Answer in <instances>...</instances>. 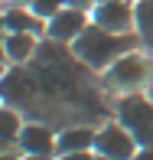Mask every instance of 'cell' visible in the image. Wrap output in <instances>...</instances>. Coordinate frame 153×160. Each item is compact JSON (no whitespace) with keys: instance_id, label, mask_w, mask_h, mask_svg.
<instances>
[{"instance_id":"obj_1","label":"cell","mask_w":153,"mask_h":160,"mask_svg":"<svg viewBox=\"0 0 153 160\" xmlns=\"http://www.w3.org/2000/svg\"><path fill=\"white\" fill-rule=\"evenodd\" d=\"M140 49V36L137 33H111L101 26H88L75 42H72V56L91 72H108L121 56Z\"/></svg>"},{"instance_id":"obj_2","label":"cell","mask_w":153,"mask_h":160,"mask_svg":"<svg viewBox=\"0 0 153 160\" xmlns=\"http://www.w3.org/2000/svg\"><path fill=\"white\" fill-rule=\"evenodd\" d=\"M150 75H153L150 56H143L140 49H134V52L121 56V59L104 72V85H108V88H114V92L130 95V92H140L143 85L150 82Z\"/></svg>"},{"instance_id":"obj_3","label":"cell","mask_w":153,"mask_h":160,"mask_svg":"<svg viewBox=\"0 0 153 160\" xmlns=\"http://www.w3.org/2000/svg\"><path fill=\"white\" fill-rule=\"evenodd\" d=\"M117 121L137 137L140 147H153V98L143 92H130L117 101Z\"/></svg>"},{"instance_id":"obj_4","label":"cell","mask_w":153,"mask_h":160,"mask_svg":"<svg viewBox=\"0 0 153 160\" xmlns=\"http://www.w3.org/2000/svg\"><path fill=\"white\" fill-rule=\"evenodd\" d=\"M137 150H140L137 137L130 134L121 121H108L104 128H98L94 154H101V157H108V160H134Z\"/></svg>"},{"instance_id":"obj_5","label":"cell","mask_w":153,"mask_h":160,"mask_svg":"<svg viewBox=\"0 0 153 160\" xmlns=\"http://www.w3.org/2000/svg\"><path fill=\"white\" fill-rule=\"evenodd\" d=\"M91 23L111 33H137V10L130 0H98L91 10Z\"/></svg>"},{"instance_id":"obj_6","label":"cell","mask_w":153,"mask_h":160,"mask_svg":"<svg viewBox=\"0 0 153 160\" xmlns=\"http://www.w3.org/2000/svg\"><path fill=\"white\" fill-rule=\"evenodd\" d=\"M88 26H91L88 10H78V7H62V10H59V13H55V17L46 23V39L72 46V42H75L78 36L88 30Z\"/></svg>"},{"instance_id":"obj_7","label":"cell","mask_w":153,"mask_h":160,"mask_svg":"<svg viewBox=\"0 0 153 160\" xmlns=\"http://www.w3.org/2000/svg\"><path fill=\"white\" fill-rule=\"evenodd\" d=\"M20 150L33 157H52V154H59V134L46 124H23Z\"/></svg>"},{"instance_id":"obj_8","label":"cell","mask_w":153,"mask_h":160,"mask_svg":"<svg viewBox=\"0 0 153 160\" xmlns=\"http://www.w3.org/2000/svg\"><path fill=\"white\" fill-rule=\"evenodd\" d=\"M36 78L30 75V72L23 69H10L3 78H0V95H3L7 101H13V105H23V101H30L36 95Z\"/></svg>"},{"instance_id":"obj_9","label":"cell","mask_w":153,"mask_h":160,"mask_svg":"<svg viewBox=\"0 0 153 160\" xmlns=\"http://www.w3.org/2000/svg\"><path fill=\"white\" fill-rule=\"evenodd\" d=\"M3 23L7 33H33V36L46 33V20H39L26 3H10L3 10Z\"/></svg>"},{"instance_id":"obj_10","label":"cell","mask_w":153,"mask_h":160,"mask_svg":"<svg viewBox=\"0 0 153 160\" xmlns=\"http://www.w3.org/2000/svg\"><path fill=\"white\" fill-rule=\"evenodd\" d=\"M36 52H39V36H33V33H7L3 36V56H7V62L23 65V62H30Z\"/></svg>"},{"instance_id":"obj_11","label":"cell","mask_w":153,"mask_h":160,"mask_svg":"<svg viewBox=\"0 0 153 160\" xmlns=\"http://www.w3.org/2000/svg\"><path fill=\"white\" fill-rule=\"evenodd\" d=\"M94 137H98V131H91V128H65L59 134V157L62 154H88L94 147Z\"/></svg>"},{"instance_id":"obj_12","label":"cell","mask_w":153,"mask_h":160,"mask_svg":"<svg viewBox=\"0 0 153 160\" xmlns=\"http://www.w3.org/2000/svg\"><path fill=\"white\" fill-rule=\"evenodd\" d=\"M20 134H23L20 114L13 111V108H0V154L20 147Z\"/></svg>"},{"instance_id":"obj_13","label":"cell","mask_w":153,"mask_h":160,"mask_svg":"<svg viewBox=\"0 0 153 160\" xmlns=\"http://www.w3.org/2000/svg\"><path fill=\"white\" fill-rule=\"evenodd\" d=\"M137 10V36H140V46L153 52V0H134Z\"/></svg>"},{"instance_id":"obj_14","label":"cell","mask_w":153,"mask_h":160,"mask_svg":"<svg viewBox=\"0 0 153 160\" xmlns=\"http://www.w3.org/2000/svg\"><path fill=\"white\" fill-rule=\"evenodd\" d=\"M62 7H65V0H30V10H33L39 20H46V23L62 10Z\"/></svg>"},{"instance_id":"obj_15","label":"cell","mask_w":153,"mask_h":160,"mask_svg":"<svg viewBox=\"0 0 153 160\" xmlns=\"http://www.w3.org/2000/svg\"><path fill=\"white\" fill-rule=\"evenodd\" d=\"M94 3H98V0H65V7H78V10H94Z\"/></svg>"},{"instance_id":"obj_16","label":"cell","mask_w":153,"mask_h":160,"mask_svg":"<svg viewBox=\"0 0 153 160\" xmlns=\"http://www.w3.org/2000/svg\"><path fill=\"white\" fill-rule=\"evenodd\" d=\"M59 160H94V154L88 150V154H62Z\"/></svg>"},{"instance_id":"obj_17","label":"cell","mask_w":153,"mask_h":160,"mask_svg":"<svg viewBox=\"0 0 153 160\" xmlns=\"http://www.w3.org/2000/svg\"><path fill=\"white\" fill-rule=\"evenodd\" d=\"M134 160H153V147H140L134 154Z\"/></svg>"},{"instance_id":"obj_18","label":"cell","mask_w":153,"mask_h":160,"mask_svg":"<svg viewBox=\"0 0 153 160\" xmlns=\"http://www.w3.org/2000/svg\"><path fill=\"white\" fill-rule=\"evenodd\" d=\"M0 160H23V157H17L13 150H3V154H0Z\"/></svg>"},{"instance_id":"obj_19","label":"cell","mask_w":153,"mask_h":160,"mask_svg":"<svg viewBox=\"0 0 153 160\" xmlns=\"http://www.w3.org/2000/svg\"><path fill=\"white\" fill-rule=\"evenodd\" d=\"M23 160H52V157H33V154H23Z\"/></svg>"},{"instance_id":"obj_20","label":"cell","mask_w":153,"mask_h":160,"mask_svg":"<svg viewBox=\"0 0 153 160\" xmlns=\"http://www.w3.org/2000/svg\"><path fill=\"white\" fill-rule=\"evenodd\" d=\"M3 36L7 33H0V59H7V56H3Z\"/></svg>"},{"instance_id":"obj_21","label":"cell","mask_w":153,"mask_h":160,"mask_svg":"<svg viewBox=\"0 0 153 160\" xmlns=\"http://www.w3.org/2000/svg\"><path fill=\"white\" fill-rule=\"evenodd\" d=\"M0 33H7V23H3V10H0Z\"/></svg>"},{"instance_id":"obj_22","label":"cell","mask_w":153,"mask_h":160,"mask_svg":"<svg viewBox=\"0 0 153 160\" xmlns=\"http://www.w3.org/2000/svg\"><path fill=\"white\" fill-rule=\"evenodd\" d=\"M7 75V69H3V59H0V78H3Z\"/></svg>"},{"instance_id":"obj_23","label":"cell","mask_w":153,"mask_h":160,"mask_svg":"<svg viewBox=\"0 0 153 160\" xmlns=\"http://www.w3.org/2000/svg\"><path fill=\"white\" fill-rule=\"evenodd\" d=\"M10 3H26V7H30V0H10Z\"/></svg>"},{"instance_id":"obj_24","label":"cell","mask_w":153,"mask_h":160,"mask_svg":"<svg viewBox=\"0 0 153 160\" xmlns=\"http://www.w3.org/2000/svg\"><path fill=\"white\" fill-rule=\"evenodd\" d=\"M94 160H108V157H101V154H94Z\"/></svg>"},{"instance_id":"obj_25","label":"cell","mask_w":153,"mask_h":160,"mask_svg":"<svg viewBox=\"0 0 153 160\" xmlns=\"http://www.w3.org/2000/svg\"><path fill=\"white\" fill-rule=\"evenodd\" d=\"M150 98H153V85H150Z\"/></svg>"},{"instance_id":"obj_26","label":"cell","mask_w":153,"mask_h":160,"mask_svg":"<svg viewBox=\"0 0 153 160\" xmlns=\"http://www.w3.org/2000/svg\"><path fill=\"white\" fill-rule=\"evenodd\" d=\"M0 98H3V95H0Z\"/></svg>"}]
</instances>
